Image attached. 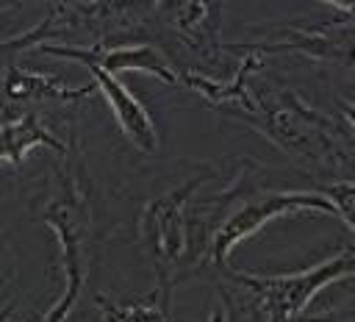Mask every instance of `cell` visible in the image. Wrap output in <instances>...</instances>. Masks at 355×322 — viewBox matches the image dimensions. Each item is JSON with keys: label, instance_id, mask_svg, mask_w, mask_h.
Segmentation results:
<instances>
[{"label": "cell", "instance_id": "30bf717a", "mask_svg": "<svg viewBox=\"0 0 355 322\" xmlns=\"http://www.w3.org/2000/svg\"><path fill=\"white\" fill-rule=\"evenodd\" d=\"M33 147H50L67 155V142L55 136V130L44 122L42 114L25 111L6 117V122H0V167L19 164Z\"/></svg>", "mask_w": 355, "mask_h": 322}, {"label": "cell", "instance_id": "9c48e42d", "mask_svg": "<svg viewBox=\"0 0 355 322\" xmlns=\"http://www.w3.org/2000/svg\"><path fill=\"white\" fill-rule=\"evenodd\" d=\"M86 69L92 75V83L103 92V97H105L119 130L125 133V139L136 150H141L147 155L158 153V128H155L150 111L144 108V103L116 75H111V72H105L100 67H86Z\"/></svg>", "mask_w": 355, "mask_h": 322}, {"label": "cell", "instance_id": "3957f363", "mask_svg": "<svg viewBox=\"0 0 355 322\" xmlns=\"http://www.w3.org/2000/svg\"><path fill=\"white\" fill-rule=\"evenodd\" d=\"M300 211H316V214H327L336 217V208L330 205V200L322 192H286V189H252L247 194H241L233 208H227L225 214H219L214 230L205 236L200 258L208 261L205 266H214L219 275L225 269H230V253L250 239L255 230H261L266 222L286 217V214H300ZM338 219V217H336Z\"/></svg>", "mask_w": 355, "mask_h": 322}, {"label": "cell", "instance_id": "2e32d148", "mask_svg": "<svg viewBox=\"0 0 355 322\" xmlns=\"http://www.w3.org/2000/svg\"><path fill=\"white\" fill-rule=\"evenodd\" d=\"M11 311H14V305H6V308L0 311V322H6V319L11 316Z\"/></svg>", "mask_w": 355, "mask_h": 322}, {"label": "cell", "instance_id": "8fae6325", "mask_svg": "<svg viewBox=\"0 0 355 322\" xmlns=\"http://www.w3.org/2000/svg\"><path fill=\"white\" fill-rule=\"evenodd\" d=\"M94 305L103 322H172V297L158 289L150 297L130 303H114L103 294H94Z\"/></svg>", "mask_w": 355, "mask_h": 322}, {"label": "cell", "instance_id": "e0dca14e", "mask_svg": "<svg viewBox=\"0 0 355 322\" xmlns=\"http://www.w3.org/2000/svg\"><path fill=\"white\" fill-rule=\"evenodd\" d=\"M8 8H17V6H14V3H0V14L8 11Z\"/></svg>", "mask_w": 355, "mask_h": 322}, {"label": "cell", "instance_id": "9a60e30c", "mask_svg": "<svg viewBox=\"0 0 355 322\" xmlns=\"http://www.w3.org/2000/svg\"><path fill=\"white\" fill-rule=\"evenodd\" d=\"M205 322H230V314H227L225 305H214V311H211V316Z\"/></svg>", "mask_w": 355, "mask_h": 322}, {"label": "cell", "instance_id": "7a4b0ae2", "mask_svg": "<svg viewBox=\"0 0 355 322\" xmlns=\"http://www.w3.org/2000/svg\"><path fill=\"white\" fill-rule=\"evenodd\" d=\"M355 275V247H338L324 261L288 272V275H255L241 269H225L219 275L222 300L247 314L250 322H302L311 300L330 283Z\"/></svg>", "mask_w": 355, "mask_h": 322}, {"label": "cell", "instance_id": "ac0fdd59", "mask_svg": "<svg viewBox=\"0 0 355 322\" xmlns=\"http://www.w3.org/2000/svg\"><path fill=\"white\" fill-rule=\"evenodd\" d=\"M302 322H327V319H302Z\"/></svg>", "mask_w": 355, "mask_h": 322}, {"label": "cell", "instance_id": "52a82bcc", "mask_svg": "<svg viewBox=\"0 0 355 322\" xmlns=\"http://www.w3.org/2000/svg\"><path fill=\"white\" fill-rule=\"evenodd\" d=\"M263 56L272 53H300L313 61H324L355 72V22H322L311 28H288L286 36L272 42H241Z\"/></svg>", "mask_w": 355, "mask_h": 322}, {"label": "cell", "instance_id": "7c38bea8", "mask_svg": "<svg viewBox=\"0 0 355 322\" xmlns=\"http://www.w3.org/2000/svg\"><path fill=\"white\" fill-rule=\"evenodd\" d=\"M55 36H61V19H58L55 3H50L47 14L33 28H28L25 33H17L11 39H0V80L17 64V56L22 50H36L39 44H47V39H55Z\"/></svg>", "mask_w": 355, "mask_h": 322}, {"label": "cell", "instance_id": "5b68a950", "mask_svg": "<svg viewBox=\"0 0 355 322\" xmlns=\"http://www.w3.org/2000/svg\"><path fill=\"white\" fill-rule=\"evenodd\" d=\"M36 53L78 61L83 67H100L111 75L119 72H147L155 75L166 86H180V72L172 58H166L158 47L153 44H114V47H97V44H39Z\"/></svg>", "mask_w": 355, "mask_h": 322}, {"label": "cell", "instance_id": "277c9868", "mask_svg": "<svg viewBox=\"0 0 355 322\" xmlns=\"http://www.w3.org/2000/svg\"><path fill=\"white\" fill-rule=\"evenodd\" d=\"M211 175H194L180 186H172L147 208L141 211L139 230L141 242L155 264L158 291L172 297V286L178 283V261L183 258L189 247V203L200 183H205Z\"/></svg>", "mask_w": 355, "mask_h": 322}, {"label": "cell", "instance_id": "4fadbf2b", "mask_svg": "<svg viewBox=\"0 0 355 322\" xmlns=\"http://www.w3.org/2000/svg\"><path fill=\"white\" fill-rule=\"evenodd\" d=\"M319 192L330 200V205L336 208V217H338L349 230H355V180H347V178L330 180V183H324Z\"/></svg>", "mask_w": 355, "mask_h": 322}, {"label": "cell", "instance_id": "5bb4252c", "mask_svg": "<svg viewBox=\"0 0 355 322\" xmlns=\"http://www.w3.org/2000/svg\"><path fill=\"white\" fill-rule=\"evenodd\" d=\"M333 103H336V111H338L341 122L349 128V133H355V100L352 97H344V94H336Z\"/></svg>", "mask_w": 355, "mask_h": 322}, {"label": "cell", "instance_id": "6da1fadb", "mask_svg": "<svg viewBox=\"0 0 355 322\" xmlns=\"http://www.w3.org/2000/svg\"><path fill=\"white\" fill-rule=\"evenodd\" d=\"M255 114L241 119L263 133L286 155L308 169L324 172L333 180H355V139L349 128L311 105L302 94L283 83H252Z\"/></svg>", "mask_w": 355, "mask_h": 322}, {"label": "cell", "instance_id": "ba28073f", "mask_svg": "<svg viewBox=\"0 0 355 322\" xmlns=\"http://www.w3.org/2000/svg\"><path fill=\"white\" fill-rule=\"evenodd\" d=\"M97 86L83 83V86H69L53 72H39V69H25L14 64L3 80H0V111L6 117H14L17 105H31V103H44V100H58V103H80L86 100Z\"/></svg>", "mask_w": 355, "mask_h": 322}, {"label": "cell", "instance_id": "8992f818", "mask_svg": "<svg viewBox=\"0 0 355 322\" xmlns=\"http://www.w3.org/2000/svg\"><path fill=\"white\" fill-rule=\"evenodd\" d=\"M155 14L161 22L164 36L175 39L186 53H191L197 61L214 67L219 64V56L225 50L219 39L222 28V3H155Z\"/></svg>", "mask_w": 355, "mask_h": 322}]
</instances>
